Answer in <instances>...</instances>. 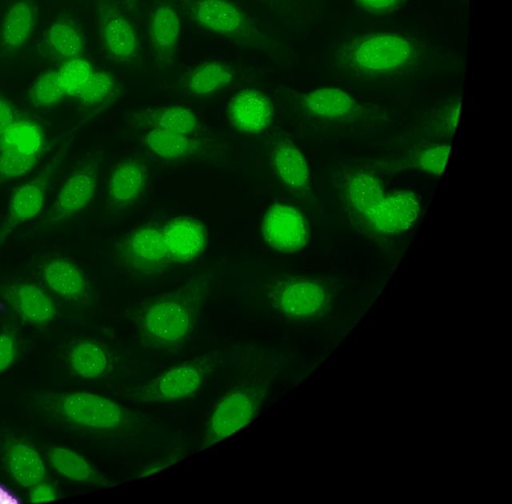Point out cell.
Returning a JSON list of instances; mask_svg holds the SVG:
<instances>
[{"label":"cell","instance_id":"cell-1","mask_svg":"<svg viewBox=\"0 0 512 504\" xmlns=\"http://www.w3.org/2000/svg\"><path fill=\"white\" fill-rule=\"evenodd\" d=\"M345 208L357 222L378 237L407 231L420 213L417 195L409 190H388L374 174L352 170L340 184Z\"/></svg>","mask_w":512,"mask_h":504},{"label":"cell","instance_id":"cell-2","mask_svg":"<svg viewBox=\"0 0 512 504\" xmlns=\"http://www.w3.org/2000/svg\"><path fill=\"white\" fill-rule=\"evenodd\" d=\"M425 56L421 40L399 33H373L336 45L330 58L343 74L371 79L402 74L421 64Z\"/></svg>","mask_w":512,"mask_h":504},{"label":"cell","instance_id":"cell-3","mask_svg":"<svg viewBox=\"0 0 512 504\" xmlns=\"http://www.w3.org/2000/svg\"><path fill=\"white\" fill-rule=\"evenodd\" d=\"M204 295V287L190 283L146 304L138 325L142 345L155 353H166L182 345L195 329Z\"/></svg>","mask_w":512,"mask_h":504},{"label":"cell","instance_id":"cell-4","mask_svg":"<svg viewBox=\"0 0 512 504\" xmlns=\"http://www.w3.org/2000/svg\"><path fill=\"white\" fill-rule=\"evenodd\" d=\"M267 393V383L253 380L240 383L213 405L202 430L201 450L230 437L257 415Z\"/></svg>","mask_w":512,"mask_h":504},{"label":"cell","instance_id":"cell-5","mask_svg":"<svg viewBox=\"0 0 512 504\" xmlns=\"http://www.w3.org/2000/svg\"><path fill=\"white\" fill-rule=\"evenodd\" d=\"M212 366V357L207 355L186 361L134 388L131 397L145 403H168L188 398L204 385Z\"/></svg>","mask_w":512,"mask_h":504},{"label":"cell","instance_id":"cell-6","mask_svg":"<svg viewBox=\"0 0 512 504\" xmlns=\"http://www.w3.org/2000/svg\"><path fill=\"white\" fill-rule=\"evenodd\" d=\"M120 265L134 276L162 273L172 264L162 227L145 224L130 233L117 248Z\"/></svg>","mask_w":512,"mask_h":504},{"label":"cell","instance_id":"cell-7","mask_svg":"<svg viewBox=\"0 0 512 504\" xmlns=\"http://www.w3.org/2000/svg\"><path fill=\"white\" fill-rule=\"evenodd\" d=\"M185 8L192 20L213 34L252 41L255 29L237 5L229 0H186Z\"/></svg>","mask_w":512,"mask_h":504},{"label":"cell","instance_id":"cell-8","mask_svg":"<svg viewBox=\"0 0 512 504\" xmlns=\"http://www.w3.org/2000/svg\"><path fill=\"white\" fill-rule=\"evenodd\" d=\"M59 408L73 423L93 429H118L126 423V414L117 402L90 392L63 394Z\"/></svg>","mask_w":512,"mask_h":504},{"label":"cell","instance_id":"cell-9","mask_svg":"<svg viewBox=\"0 0 512 504\" xmlns=\"http://www.w3.org/2000/svg\"><path fill=\"white\" fill-rule=\"evenodd\" d=\"M267 299L283 316L300 319L320 311L324 304L325 291L311 280L291 277L270 285Z\"/></svg>","mask_w":512,"mask_h":504},{"label":"cell","instance_id":"cell-10","mask_svg":"<svg viewBox=\"0 0 512 504\" xmlns=\"http://www.w3.org/2000/svg\"><path fill=\"white\" fill-rule=\"evenodd\" d=\"M261 230L266 243L280 252H297L303 249L309 240L302 213L287 204L271 205L263 216Z\"/></svg>","mask_w":512,"mask_h":504},{"label":"cell","instance_id":"cell-11","mask_svg":"<svg viewBox=\"0 0 512 504\" xmlns=\"http://www.w3.org/2000/svg\"><path fill=\"white\" fill-rule=\"evenodd\" d=\"M227 116L236 130L247 134H259L272 123L273 104L262 91L256 88H244L229 100Z\"/></svg>","mask_w":512,"mask_h":504},{"label":"cell","instance_id":"cell-12","mask_svg":"<svg viewBox=\"0 0 512 504\" xmlns=\"http://www.w3.org/2000/svg\"><path fill=\"white\" fill-rule=\"evenodd\" d=\"M300 106L313 119L324 122H346L363 113L362 105L340 88L323 87L302 95Z\"/></svg>","mask_w":512,"mask_h":504},{"label":"cell","instance_id":"cell-13","mask_svg":"<svg viewBox=\"0 0 512 504\" xmlns=\"http://www.w3.org/2000/svg\"><path fill=\"white\" fill-rule=\"evenodd\" d=\"M98 178V165L87 164L71 174L61 186L50 209L49 221L58 222L82 211L92 200Z\"/></svg>","mask_w":512,"mask_h":504},{"label":"cell","instance_id":"cell-14","mask_svg":"<svg viewBox=\"0 0 512 504\" xmlns=\"http://www.w3.org/2000/svg\"><path fill=\"white\" fill-rule=\"evenodd\" d=\"M162 231L172 263L190 262L205 250L206 230L193 217H175L162 227Z\"/></svg>","mask_w":512,"mask_h":504},{"label":"cell","instance_id":"cell-15","mask_svg":"<svg viewBox=\"0 0 512 504\" xmlns=\"http://www.w3.org/2000/svg\"><path fill=\"white\" fill-rule=\"evenodd\" d=\"M103 47L113 58L127 61L136 56L138 40L129 20L116 8L104 6L100 13Z\"/></svg>","mask_w":512,"mask_h":504},{"label":"cell","instance_id":"cell-16","mask_svg":"<svg viewBox=\"0 0 512 504\" xmlns=\"http://www.w3.org/2000/svg\"><path fill=\"white\" fill-rule=\"evenodd\" d=\"M148 179L147 167L136 159L122 161L113 169L107 184V198L112 205L125 206L143 193Z\"/></svg>","mask_w":512,"mask_h":504},{"label":"cell","instance_id":"cell-17","mask_svg":"<svg viewBox=\"0 0 512 504\" xmlns=\"http://www.w3.org/2000/svg\"><path fill=\"white\" fill-rule=\"evenodd\" d=\"M271 159L276 175L286 187L305 190L310 184V169L303 153L292 142L281 140L274 146Z\"/></svg>","mask_w":512,"mask_h":504},{"label":"cell","instance_id":"cell-18","mask_svg":"<svg viewBox=\"0 0 512 504\" xmlns=\"http://www.w3.org/2000/svg\"><path fill=\"white\" fill-rule=\"evenodd\" d=\"M36 7L31 0H16L7 9L0 27V45L6 50L22 47L33 33Z\"/></svg>","mask_w":512,"mask_h":504},{"label":"cell","instance_id":"cell-19","mask_svg":"<svg viewBox=\"0 0 512 504\" xmlns=\"http://www.w3.org/2000/svg\"><path fill=\"white\" fill-rule=\"evenodd\" d=\"M181 34V21L170 5H160L153 10L149 22V37L155 54L170 60L177 49Z\"/></svg>","mask_w":512,"mask_h":504},{"label":"cell","instance_id":"cell-20","mask_svg":"<svg viewBox=\"0 0 512 504\" xmlns=\"http://www.w3.org/2000/svg\"><path fill=\"white\" fill-rule=\"evenodd\" d=\"M50 173L19 186L12 193L7 225L17 227L36 217L45 204Z\"/></svg>","mask_w":512,"mask_h":504},{"label":"cell","instance_id":"cell-21","mask_svg":"<svg viewBox=\"0 0 512 504\" xmlns=\"http://www.w3.org/2000/svg\"><path fill=\"white\" fill-rule=\"evenodd\" d=\"M47 286L66 300L82 298L88 288L79 267L70 260L58 257L48 261L42 270Z\"/></svg>","mask_w":512,"mask_h":504},{"label":"cell","instance_id":"cell-22","mask_svg":"<svg viewBox=\"0 0 512 504\" xmlns=\"http://www.w3.org/2000/svg\"><path fill=\"white\" fill-rule=\"evenodd\" d=\"M9 298L18 315L32 324L50 321L55 315V306L45 291L30 283H19L11 287Z\"/></svg>","mask_w":512,"mask_h":504},{"label":"cell","instance_id":"cell-23","mask_svg":"<svg viewBox=\"0 0 512 504\" xmlns=\"http://www.w3.org/2000/svg\"><path fill=\"white\" fill-rule=\"evenodd\" d=\"M136 121L150 129L158 128L186 135L192 134L198 127L196 114L190 108L180 105L146 109L136 117Z\"/></svg>","mask_w":512,"mask_h":504},{"label":"cell","instance_id":"cell-24","mask_svg":"<svg viewBox=\"0 0 512 504\" xmlns=\"http://www.w3.org/2000/svg\"><path fill=\"white\" fill-rule=\"evenodd\" d=\"M6 460L15 481L23 487L42 481L45 466L39 454L23 442H13L6 450Z\"/></svg>","mask_w":512,"mask_h":504},{"label":"cell","instance_id":"cell-25","mask_svg":"<svg viewBox=\"0 0 512 504\" xmlns=\"http://www.w3.org/2000/svg\"><path fill=\"white\" fill-rule=\"evenodd\" d=\"M43 145L44 135L41 126L30 119H17L0 136V151L39 157Z\"/></svg>","mask_w":512,"mask_h":504},{"label":"cell","instance_id":"cell-26","mask_svg":"<svg viewBox=\"0 0 512 504\" xmlns=\"http://www.w3.org/2000/svg\"><path fill=\"white\" fill-rule=\"evenodd\" d=\"M69 362L79 376L95 379L107 372L110 366V357L101 344L84 340L72 347L69 352Z\"/></svg>","mask_w":512,"mask_h":504},{"label":"cell","instance_id":"cell-27","mask_svg":"<svg viewBox=\"0 0 512 504\" xmlns=\"http://www.w3.org/2000/svg\"><path fill=\"white\" fill-rule=\"evenodd\" d=\"M233 78L232 71L224 63L205 61L190 72L187 88L193 95L208 96L229 86Z\"/></svg>","mask_w":512,"mask_h":504},{"label":"cell","instance_id":"cell-28","mask_svg":"<svg viewBox=\"0 0 512 504\" xmlns=\"http://www.w3.org/2000/svg\"><path fill=\"white\" fill-rule=\"evenodd\" d=\"M46 43L56 57L68 60L80 56L84 48V37L71 21L57 19L47 30Z\"/></svg>","mask_w":512,"mask_h":504},{"label":"cell","instance_id":"cell-29","mask_svg":"<svg viewBox=\"0 0 512 504\" xmlns=\"http://www.w3.org/2000/svg\"><path fill=\"white\" fill-rule=\"evenodd\" d=\"M144 140L151 152L166 160L183 158L196 148L189 135L158 128L150 129Z\"/></svg>","mask_w":512,"mask_h":504},{"label":"cell","instance_id":"cell-30","mask_svg":"<svg viewBox=\"0 0 512 504\" xmlns=\"http://www.w3.org/2000/svg\"><path fill=\"white\" fill-rule=\"evenodd\" d=\"M48 460L51 466L61 475L78 482L95 483L100 477L88 462L78 453L62 447L49 450Z\"/></svg>","mask_w":512,"mask_h":504},{"label":"cell","instance_id":"cell-31","mask_svg":"<svg viewBox=\"0 0 512 504\" xmlns=\"http://www.w3.org/2000/svg\"><path fill=\"white\" fill-rule=\"evenodd\" d=\"M93 71L92 64L84 57L65 60L57 73L66 96L77 98Z\"/></svg>","mask_w":512,"mask_h":504},{"label":"cell","instance_id":"cell-32","mask_svg":"<svg viewBox=\"0 0 512 504\" xmlns=\"http://www.w3.org/2000/svg\"><path fill=\"white\" fill-rule=\"evenodd\" d=\"M66 96L57 71L41 74L28 91L29 101L37 107H46L58 103Z\"/></svg>","mask_w":512,"mask_h":504},{"label":"cell","instance_id":"cell-33","mask_svg":"<svg viewBox=\"0 0 512 504\" xmlns=\"http://www.w3.org/2000/svg\"><path fill=\"white\" fill-rule=\"evenodd\" d=\"M115 89V78L104 70L93 71L77 99L87 107L105 103Z\"/></svg>","mask_w":512,"mask_h":504},{"label":"cell","instance_id":"cell-34","mask_svg":"<svg viewBox=\"0 0 512 504\" xmlns=\"http://www.w3.org/2000/svg\"><path fill=\"white\" fill-rule=\"evenodd\" d=\"M39 157L0 151V182L18 178L36 165Z\"/></svg>","mask_w":512,"mask_h":504},{"label":"cell","instance_id":"cell-35","mask_svg":"<svg viewBox=\"0 0 512 504\" xmlns=\"http://www.w3.org/2000/svg\"><path fill=\"white\" fill-rule=\"evenodd\" d=\"M449 152L448 143L428 146L417 153L416 166L424 172L440 175L444 170Z\"/></svg>","mask_w":512,"mask_h":504},{"label":"cell","instance_id":"cell-36","mask_svg":"<svg viewBox=\"0 0 512 504\" xmlns=\"http://www.w3.org/2000/svg\"><path fill=\"white\" fill-rule=\"evenodd\" d=\"M16 356V344L8 334H0V373L8 369Z\"/></svg>","mask_w":512,"mask_h":504},{"label":"cell","instance_id":"cell-37","mask_svg":"<svg viewBox=\"0 0 512 504\" xmlns=\"http://www.w3.org/2000/svg\"><path fill=\"white\" fill-rule=\"evenodd\" d=\"M17 120L12 102L0 95V136Z\"/></svg>","mask_w":512,"mask_h":504},{"label":"cell","instance_id":"cell-38","mask_svg":"<svg viewBox=\"0 0 512 504\" xmlns=\"http://www.w3.org/2000/svg\"><path fill=\"white\" fill-rule=\"evenodd\" d=\"M56 498L54 488L45 482H38L30 487L29 500L31 502H49Z\"/></svg>","mask_w":512,"mask_h":504},{"label":"cell","instance_id":"cell-39","mask_svg":"<svg viewBox=\"0 0 512 504\" xmlns=\"http://www.w3.org/2000/svg\"><path fill=\"white\" fill-rule=\"evenodd\" d=\"M357 3L370 10H384L393 6L398 0H356Z\"/></svg>","mask_w":512,"mask_h":504}]
</instances>
